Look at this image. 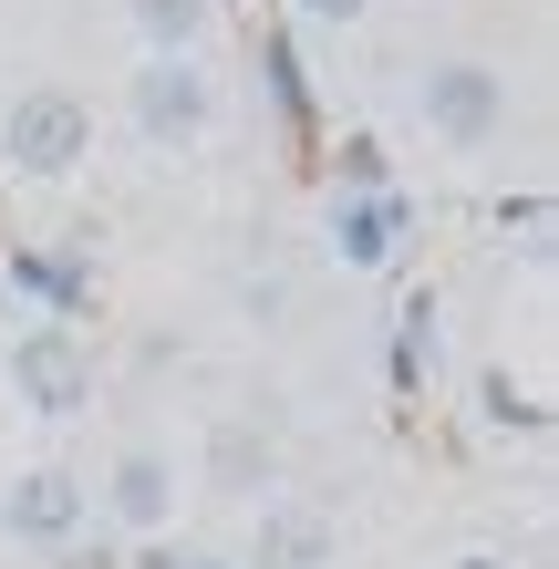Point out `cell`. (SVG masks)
Listing matches in <instances>:
<instances>
[{
	"label": "cell",
	"instance_id": "obj_1",
	"mask_svg": "<svg viewBox=\"0 0 559 569\" xmlns=\"http://www.w3.org/2000/svg\"><path fill=\"white\" fill-rule=\"evenodd\" d=\"M0 156H11L21 177H73V166L93 156V114L42 83V93H21V104L0 114Z\"/></svg>",
	"mask_w": 559,
	"mask_h": 569
},
{
	"label": "cell",
	"instance_id": "obj_2",
	"mask_svg": "<svg viewBox=\"0 0 559 569\" xmlns=\"http://www.w3.org/2000/svg\"><path fill=\"white\" fill-rule=\"evenodd\" d=\"M11 393H21L31 415H52V425L93 405V352L73 342V321H31L21 342H11Z\"/></svg>",
	"mask_w": 559,
	"mask_h": 569
},
{
	"label": "cell",
	"instance_id": "obj_3",
	"mask_svg": "<svg viewBox=\"0 0 559 569\" xmlns=\"http://www.w3.org/2000/svg\"><path fill=\"white\" fill-rule=\"evenodd\" d=\"M208 114H218V93H208V73H197L187 52H156L146 73H136V136H146V146L208 136Z\"/></svg>",
	"mask_w": 559,
	"mask_h": 569
},
{
	"label": "cell",
	"instance_id": "obj_4",
	"mask_svg": "<svg viewBox=\"0 0 559 569\" xmlns=\"http://www.w3.org/2000/svg\"><path fill=\"white\" fill-rule=\"evenodd\" d=\"M415 104H425V124H436L446 146H487V136H498V114H508V83L487 73V62H436Z\"/></svg>",
	"mask_w": 559,
	"mask_h": 569
},
{
	"label": "cell",
	"instance_id": "obj_5",
	"mask_svg": "<svg viewBox=\"0 0 559 569\" xmlns=\"http://www.w3.org/2000/svg\"><path fill=\"white\" fill-rule=\"evenodd\" d=\"M93 518V497L62 477V466H31V477H11V497H0V528H11L21 549H73Z\"/></svg>",
	"mask_w": 559,
	"mask_h": 569
},
{
	"label": "cell",
	"instance_id": "obj_6",
	"mask_svg": "<svg viewBox=\"0 0 559 569\" xmlns=\"http://www.w3.org/2000/svg\"><path fill=\"white\" fill-rule=\"evenodd\" d=\"M104 508L136 528V539H156V528L177 518V466L156 456V446H124V456H114V477H104Z\"/></svg>",
	"mask_w": 559,
	"mask_h": 569
},
{
	"label": "cell",
	"instance_id": "obj_7",
	"mask_svg": "<svg viewBox=\"0 0 559 569\" xmlns=\"http://www.w3.org/2000/svg\"><path fill=\"white\" fill-rule=\"evenodd\" d=\"M393 239H405V197H342L332 208V249L352 259V270H383Z\"/></svg>",
	"mask_w": 559,
	"mask_h": 569
},
{
	"label": "cell",
	"instance_id": "obj_8",
	"mask_svg": "<svg viewBox=\"0 0 559 569\" xmlns=\"http://www.w3.org/2000/svg\"><path fill=\"white\" fill-rule=\"evenodd\" d=\"M249 569H332V528H321L311 508H270V518H259Z\"/></svg>",
	"mask_w": 559,
	"mask_h": 569
},
{
	"label": "cell",
	"instance_id": "obj_9",
	"mask_svg": "<svg viewBox=\"0 0 559 569\" xmlns=\"http://www.w3.org/2000/svg\"><path fill=\"white\" fill-rule=\"evenodd\" d=\"M477 415L498 425V435H539L549 415H539V393L529 383H508V373H477Z\"/></svg>",
	"mask_w": 559,
	"mask_h": 569
},
{
	"label": "cell",
	"instance_id": "obj_10",
	"mask_svg": "<svg viewBox=\"0 0 559 569\" xmlns=\"http://www.w3.org/2000/svg\"><path fill=\"white\" fill-rule=\"evenodd\" d=\"M136 31L156 52H187L197 31H208V0H136Z\"/></svg>",
	"mask_w": 559,
	"mask_h": 569
},
{
	"label": "cell",
	"instance_id": "obj_11",
	"mask_svg": "<svg viewBox=\"0 0 559 569\" xmlns=\"http://www.w3.org/2000/svg\"><path fill=\"white\" fill-rule=\"evenodd\" d=\"M208 477H218V487H259V477H270V446H259L249 425H228L218 446H208Z\"/></svg>",
	"mask_w": 559,
	"mask_h": 569
},
{
	"label": "cell",
	"instance_id": "obj_12",
	"mask_svg": "<svg viewBox=\"0 0 559 569\" xmlns=\"http://www.w3.org/2000/svg\"><path fill=\"white\" fill-rule=\"evenodd\" d=\"M342 177H352V197H383V146L352 136V146H342Z\"/></svg>",
	"mask_w": 559,
	"mask_h": 569
},
{
	"label": "cell",
	"instance_id": "obj_13",
	"mask_svg": "<svg viewBox=\"0 0 559 569\" xmlns=\"http://www.w3.org/2000/svg\"><path fill=\"white\" fill-rule=\"evenodd\" d=\"M290 11H301V21H363L373 0H290Z\"/></svg>",
	"mask_w": 559,
	"mask_h": 569
},
{
	"label": "cell",
	"instance_id": "obj_14",
	"mask_svg": "<svg viewBox=\"0 0 559 569\" xmlns=\"http://www.w3.org/2000/svg\"><path fill=\"white\" fill-rule=\"evenodd\" d=\"M136 569H228V559H208V549H146Z\"/></svg>",
	"mask_w": 559,
	"mask_h": 569
},
{
	"label": "cell",
	"instance_id": "obj_15",
	"mask_svg": "<svg viewBox=\"0 0 559 569\" xmlns=\"http://www.w3.org/2000/svg\"><path fill=\"white\" fill-rule=\"evenodd\" d=\"M456 569H508V559H498V549H477V559H456Z\"/></svg>",
	"mask_w": 559,
	"mask_h": 569
}]
</instances>
